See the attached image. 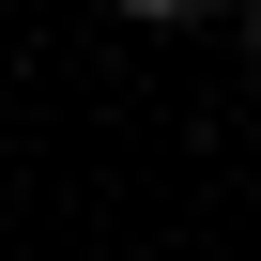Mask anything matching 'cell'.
Listing matches in <instances>:
<instances>
[{
    "label": "cell",
    "mask_w": 261,
    "mask_h": 261,
    "mask_svg": "<svg viewBox=\"0 0 261 261\" xmlns=\"http://www.w3.org/2000/svg\"><path fill=\"white\" fill-rule=\"evenodd\" d=\"M123 16H139V31H200L215 0H123Z\"/></svg>",
    "instance_id": "obj_1"
},
{
    "label": "cell",
    "mask_w": 261,
    "mask_h": 261,
    "mask_svg": "<svg viewBox=\"0 0 261 261\" xmlns=\"http://www.w3.org/2000/svg\"><path fill=\"white\" fill-rule=\"evenodd\" d=\"M246 62H261V16H246Z\"/></svg>",
    "instance_id": "obj_2"
}]
</instances>
